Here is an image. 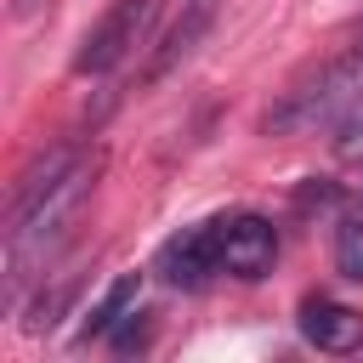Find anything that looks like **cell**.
Wrapping results in <instances>:
<instances>
[{"instance_id":"6da1fadb","label":"cell","mask_w":363,"mask_h":363,"mask_svg":"<svg viewBox=\"0 0 363 363\" xmlns=\"http://www.w3.org/2000/svg\"><path fill=\"white\" fill-rule=\"evenodd\" d=\"M91 193V159H79L45 199H34L28 210L6 216V306L17 312L28 284L45 278V267L57 261V250L74 238V221H79V204Z\"/></svg>"},{"instance_id":"7a4b0ae2","label":"cell","mask_w":363,"mask_h":363,"mask_svg":"<svg viewBox=\"0 0 363 363\" xmlns=\"http://www.w3.org/2000/svg\"><path fill=\"white\" fill-rule=\"evenodd\" d=\"M363 108V51L352 45L346 57H335L329 68H318L312 79H301L295 91H284V102L267 113L272 136H306V130H329L346 113Z\"/></svg>"},{"instance_id":"3957f363","label":"cell","mask_w":363,"mask_h":363,"mask_svg":"<svg viewBox=\"0 0 363 363\" xmlns=\"http://www.w3.org/2000/svg\"><path fill=\"white\" fill-rule=\"evenodd\" d=\"M153 17H159V0H113L96 17V28H85V40L74 51V74H113L147 40Z\"/></svg>"},{"instance_id":"277c9868","label":"cell","mask_w":363,"mask_h":363,"mask_svg":"<svg viewBox=\"0 0 363 363\" xmlns=\"http://www.w3.org/2000/svg\"><path fill=\"white\" fill-rule=\"evenodd\" d=\"M216 255H221V272L255 284L272 272L278 261V227L267 216H216Z\"/></svg>"},{"instance_id":"5b68a950","label":"cell","mask_w":363,"mask_h":363,"mask_svg":"<svg viewBox=\"0 0 363 363\" xmlns=\"http://www.w3.org/2000/svg\"><path fill=\"white\" fill-rule=\"evenodd\" d=\"M153 272H159L170 289H204L210 272H221V255H216V221H199V227H182L176 238H164Z\"/></svg>"},{"instance_id":"8992f818","label":"cell","mask_w":363,"mask_h":363,"mask_svg":"<svg viewBox=\"0 0 363 363\" xmlns=\"http://www.w3.org/2000/svg\"><path fill=\"white\" fill-rule=\"evenodd\" d=\"M295 323H301V340L318 346V352H329V357H346V352L363 346V312H352V306H340L329 295L301 301V318Z\"/></svg>"},{"instance_id":"52a82bcc","label":"cell","mask_w":363,"mask_h":363,"mask_svg":"<svg viewBox=\"0 0 363 363\" xmlns=\"http://www.w3.org/2000/svg\"><path fill=\"white\" fill-rule=\"evenodd\" d=\"M136 295H142V278H136V272L113 278V284H108V295L85 312V329H79V335H85V340H108V335H113V323L136 306Z\"/></svg>"},{"instance_id":"ba28073f","label":"cell","mask_w":363,"mask_h":363,"mask_svg":"<svg viewBox=\"0 0 363 363\" xmlns=\"http://www.w3.org/2000/svg\"><path fill=\"white\" fill-rule=\"evenodd\" d=\"M204 28H210V0H193V6H187V17H182V23L170 28V40L159 45V57L147 62V79L170 74V68H176V62H182V57H187V51L199 45V34H204Z\"/></svg>"},{"instance_id":"9c48e42d","label":"cell","mask_w":363,"mask_h":363,"mask_svg":"<svg viewBox=\"0 0 363 363\" xmlns=\"http://www.w3.org/2000/svg\"><path fill=\"white\" fill-rule=\"evenodd\" d=\"M335 267H340V278L363 284V216L335 221Z\"/></svg>"},{"instance_id":"30bf717a","label":"cell","mask_w":363,"mask_h":363,"mask_svg":"<svg viewBox=\"0 0 363 363\" xmlns=\"http://www.w3.org/2000/svg\"><path fill=\"white\" fill-rule=\"evenodd\" d=\"M62 301H68V284H62V289H51V295H40V301L28 306V323H23V329H28V335H45V329L57 323V312H62Z\"/></svg>"},{"instance_id":"8fae6325","label":"cell","mask_w":363,"mask_h":363,"mask_svg":"<svg viewBox=\"0 0 363 363\" xmlns=\"http://www.w3.org/2000/svg\"><path fill=\"white\" fill-rule=\"evenodd\" d=\"M108 340H113V352H136V346L147 340V329L136 323V312H125V318L113 323V335H108Z\"/></svg>"},{"instance_id":"7c38bea8","label":"cell","mask_w":363,"mask_h":363,"mask_svg":"<svg viewBox=\"0 0 363 363\" xmlns=\"http://www.w3.org/2000/svg\"><path fill=\"white\" fill-rule=\"evenodd\" d=\"M335 130H340V153H346V159H357V153H363V108H357V113H346Z\"/></svg>"},{"instance_id":"4fadbf2b","label":"cell","mask_w":363,"mask_h":363,"mask_svg":"<svg viewBox=\"0 0 363 363\" xmlns=\"http://www.w3.org/2000/svg\"><path fill=\"white\" fill-rule=\"evenodd\" d=\"M34 6H40V0H11V11H17V17H28Z\"/></svg>"},{"instance_id":"5bb4252c","label":"cell","mask_w":363,"mask_h":363,"mask_svg":"<svg viewBox=\"0 0 363 363\" xmlns=\"http://www.w3.org/2000/svg\"><path fill=\"white\" fill-rule=\"evenodd\" d=\"M357 51H363V23H357Z\"/></svg>"}]
</instances>
